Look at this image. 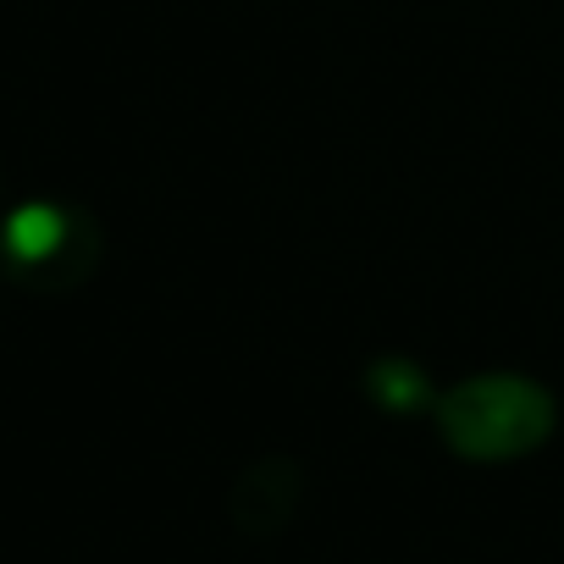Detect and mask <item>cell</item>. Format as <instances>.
I'll list each match as a JSON object with an SVG mask.
<instances>
[{
	"label": "cell",
	"mask_w": 564,
	"mask_h": 564,
	"mask_svg": "<svg viewBox=\"0 0 564 564\" xmlns=\"http://www.w3.org/2000/svg\"><path fill=\"white\" fill-rule=\"evenodd\" d=\"M7 238H12V249H18V254L40 260V254H51V249H56V238H62V221H56L51 210H18Z\"/></svg>",
	"instance_id": "cell-1"
}]
</instances>
